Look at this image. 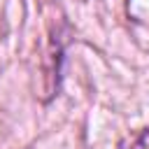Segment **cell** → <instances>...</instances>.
<instances>
[{
  "mask_svg": "<svg viewBox=\"0 0 149 149\" xmlns=\"http://www.w3.org/2000/svg\"><path fill=\"white\" fill-rule=\"evenodd\" d=\"M130 149H149V128L140 133V137L133 142V147H130Z\"/></svg>",
  "mask_w": 149,
  "mask_h": 149,
  "instance_id": "1",
  "label": "cell"
}]
</instances>
